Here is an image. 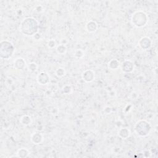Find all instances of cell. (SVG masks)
<instances>
[{
	"mask_svg": "<svg viewBox=\"0 0 158 158\" xmlns=\"http://www.w3.org/2000/svg\"><path fill=\"white\" fill-rule=\"evenodd\" d=\"M28 28L23 32L24 34H27V35H30V28L32 32V34L35 33L37 31V23L36 20L33 18H27L23 20L21 23V30Z\"/></svg>",
	"mask_w": 158,
	"mask_h": 158,
	"instance_id": "obj_1",
	"label": "cell"
}]
</instances>
